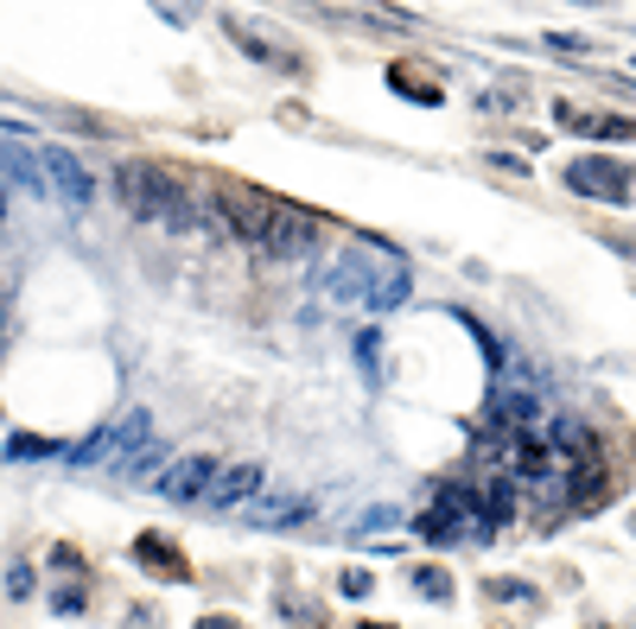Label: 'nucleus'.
Instances as JSON below:
<instances>
[{"mask_svg": "<svg viewBox=\"0 0 636 629\" xmlns=\"http://www.w3.org/2000/svg\"><path fill=\"white\" fill-rule=\"evenodd\" d=\"M45 166H51V178H58V191H64V203H71V210H83V203L96 198V178L83 172L71 153H51Z\"/></svg>", "mask_w": 636, "mask_h": 629, "instance_id": "nucleus-11", "label": "nucleus"}, {"mask_svg": "<svg viewBox=\"0 0 636 629\" xmlns=\"http://www.w3.org/2000/svg\"><path fill=\"white\" fill-rule=\"evenodd\" d=\"M490 413L503 420L509 432H529L548 420V401H541V381H509V388H497V401H490Z\"/></svg>", "mask_w": 636, "mask_h": 629, "instance_id": "nucleus-9", "label": "nucleus"}, {"mask_svg": "<svg viewBox=\"0 0 636 629\" xmlns=\"http://www.w3.org/2000/svg\"><path fill=\"white\" fill-rule=\"evenodd\" d=\"M153 439V413L147 407H127L122 420H108V427L96 432V439H83V445H71V464H102V458H108V464H115V458H127L134 452V445H147Z\"/></svg>", "mask_w": 636, "mask_h": 629, "instance_id": "nucleus-4", "label": "nucleus"}, {"mask_svg": "<svg viewBox=\"0 0 636 629\" xmlns=\"http://www.w3.org/2000/svg\"><path fill=\"white\" fill-rule=\"evenodd\" d=\"M217 471H223V464H217L210 452H178L173 464H166V478L153 483V490H159L166 503L191 509V503H204V496H210V483H217Z\"/></svg>", "mask_w": 636, "mask_h": 629, "instance_id": "nucleus-5", "label": "nucleus"}, {"mask_svg": "<svg viewBox=\"0 0 636 629\" xmlns=\"http://www.w3.org/2000/svg\"><path fill=\"white\" fill-rule=\"evenodd\" d=\"M32 579H39V573H32V566H7V591H13V598H32Z\"/></svg>", "mask_w": 636, "mask_h": 629, "instance_id": "nucleus-18", "label": "nucleus"}, {"mask_svg": "<svg viewBox=\"0 0 636 629\" xmlns=\"http://www.w3.org/2000/svg\"><path fill=\"white\" fill-rule=\"evenodd\" d=\"M51 610H71V617H83V610H90V585H58V591H51Z\"/></svg>", "mask_w": 636, "mask_h": 629, "instance_id": "nucleus-15", "label": "nucleus"}, {"mask_svg": "<svg viewBox=\"0 0 636 629\" xmlns=\"http://www.w3.org/2000/svg\"><path fill=\"white\" fill-rule=\"evenodd\" d=\"M566 191H580V198H592V203H624L636 198V178H630V166H617V159H605V153H585V159H566Z\"/></svg>", "mask_w": 636, "mask_h": 629, "instance_id": "nucleus-3", "label": "nucleus"}, {"mask_svg": "<svg viewBox=\"0 0 636 629\" xmlns=\"http://www.w3.org/2000/svg\"><path fill=\"white\" fill-rule=\"evenodd\" d=\"M71 445L64 439H39V432H13L7 439V458H64Z\"/></svg>", "mask_w": 636, "mask_h": 629, "instance_id": "nucleus-13", "label": "nucleus"}, {"mask_svg": "<svg viewBox=\"0 0 636 629\" xmlns=\"http://www.w3.org/2000/svg\"><path fill=\"white\" fill-rule=\"evenodd\" d=\"M140 559H153V566H173V579H191V573H185V559H178L173 547H159V541H140Z\"/></svg>", "mask_w": 636, "mask_h": 629, "instance_id": "nucleus-16", "label": "nucleus"}, {"mask_svg": "<svg viewBox=\"0 0 636 629\" xmlns=\"http://www.w3.org/2000/svg\"><path fill=\"white\" fill-rule=\"evenodd\" d=\"M337 591H344V598H369V591H376V573H363V566H351V573L337 579Z\"/></svg>", "mask_w": 636, "mask_h": 629, "instance_id": "nucleus-17", "label": "nucleus"}, {"mask_svg": "<svg viewBox=\"0 0 636 629\" xmlns=\"http://www.w3.org/2000/svg\"><path fill=\"white\" fill-rule=\"evenodd\" d=\"M242 515H249L254 528H268V534H293V528H305V522L319 515V496H305V490H261Z\"/></svg>", "mask_w": 636, "mask_h": 629, "instance_id": "nucleus-6", "label": "nucleus"}, {"mask_svg": "<svg viewBox=\"0 0 636 629\" xmlns=\"http://www.w3.org/2000/svg\"><path fill=\"white\" fill-rule=\"evenodd\" d=\"M204 229L242 242L249 254L274 261V268H286V261H312V254L325 249V235H331L319 210H300V203L274 198V191L236 185V178H217V185L204 191Z\"/></svg>", "mask_w": 636, "mask_h": 629, "instance_id": "nucleus-1", "label": "nucleus"}, {"mask_svg": "<svg viewBox=\"0 0 636 629\" xmlns=\"http://www.w3.org/2000/svg\"><path fill=\"white\" fill-rule=\"evenodd\" d=\"M198 629H242L236 617H198Z\"/></svg>", "mask_w": 636, "mask_h": 629, "instance_id": "nucleus-21", "label": "nucleus"}, {"mask_svg": "<svg viewBox=\"0 0 636 629\" xmlns=\"http://www.w3.org/2000/svg\"><path fill=\"white\" fill-rule=\"evenodd\" d=\"M261 490H268V464L242 458V464H223V471H217V483H210L204 509H217V515H242Z\"/></svg>", "mask_w": 636, "mask_h": 629, "instance_id": "nucleus-7", "label": "nucleus"}, {"mask_svg": "<svg viewBox=\"0 0 636 629\" xmlns=\"http://www.w3.org/2000/svg\"><path fill=\"white\" fill-rule=\"evenodd\" d=\"M363 629H395V623H363Z\"/></svg>", "mask_w": 636, "mask_h": 629, "instance_id": "nucleus-22", "label": "nucleus"}, {"mask_svg": "<svg viewBox=\"0 0 636 629\" xmlns=\"http://www.w3.org/2000/svg\"><path fill=\"white\" fill-rule=\"evenodd\" d=\"M173 458H178V452L166 445V439H159V432H153L147 445H134L127 458H115V464H108V478H115V483H159Z\"/></svg>", "mask_w": 636, "mask_h": 629, "instance_id": "nucleus-10", "label": "nucleus"}, {"mask_svg": "<svg viewBox=\"0 0 636 629\" xmlns=\"http://www.w3.org/2000/svg\"><path fill=\"white\" fill-rule=\"evenodd\" d=\"M108 198L127 223L166 229V235H191L204 229V191L178 166H153V159H122L108 172Z\"/></svg>", "mask_w": 636, "mask_h": 629, "instance_id": "nucleus-2", "label": "nucleus"}, {"mask_svg": "<svg viewBox=\"0 0 636 629\" xmlns=\"http://www.w3.org/2000/svg\"><path fill=\"white\" fill-rule=\"evenodd\" d=\"M407 579H414V598H427V605H452V598H458L452 573H446L439 559H427V566H414Z\"/></svg>", "mask_w": 636, "mask_h": 629, "instance_id": "nucleus-12", "label": "nucleus"}, {"mask_svg": "<svg viewBox=\"0 0 636 629\" xmlns=\"http://www.w3.org/2000/svg\"><path fill=\"white\" fill-rule=\"evenodd\" d=\"M490 166L497 172H529V159H515V153H490Z\"/></svg>", "mask_w": 636, "mask_h": 629, "instance_id": "nucleus-20", "label": "nucleus"}, {"mask_svg": "<svg viewBox=\"0 0 636 629\" xmlns=\"http://www.w3.org/2000/svg\"><path fill=\"white\" fill-rule=\"evenodd\" d=\"M51 566H58V573H83V554H76V547H58V554H51Z\"/></svg>", "mask_w": 636, "mask_h": 629, "instance_id": "nucleus-19", "label": "nucleus"}, {"mask_svg": "<svg viewBox=\"0 0 636 629\" xmlns=\"http://www.w3.org/2000/svg\"><path fill=\"white\" fill-rule=\"evenodd\" d=\"M395 522H402V509H395V503H369L363 515H356V528H363V534H388Z\"/></svg>", "mask_w": 636, "mask_h": 629, "instance_id": "nucleus-14", "label": "nucleus"}, {"mask_svg": "<svg viewBox=\"0 0 636 629\" xmlns=\"http://www.w3.org/2000/svg\"><path fill=\"white\" fill-rule=\"evenodd\" d=\"M407 528L420 534L427 547H439V554H446V547H465V541H478V522H471L465 509H446V503H427Z\"/></svg>", "mask_w": 636, "mask_h": 629, "instance_id": "nucleus-8", "label": "nucleus"}]
</instances>
